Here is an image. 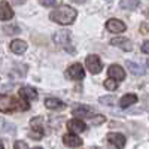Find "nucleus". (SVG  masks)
I'll list each match as a JSON object with an SVG mask.
<instances>
[{
  "instance_id": "1",
  "label": "nucleus",
  "mask_w": 149,
  "mask_h": 149,
  "mask_svg": "<svg viewBox=\"0 0 149 149\" xmlns=\"http://www.w3.org/2000/svg\"><path fill=\"white\" fill-rule=\"evenodd\" d=\"M76 17H78V12L73 8L66 6V5L57 8L55 10L51 12V15H49V18H51L52 21L61 24V26H69V24H72L74 19H76Z\"/></svg>"
},
{
  "instance_id": "2",
  "label": "nucleus",
  "mask_w": 149,
  "mask_h": 149,
  "mask_svg": "<svg viewBox=\"0 0 149 149\" xmlns=\"http://www.w3.org/2000/svg\"><path fill=\"white\" fill-rule=\"evenodd\" d=\"M27 110L29 109V103L27 100L22 102L19 98H15L12 95H5L0 94V112H12V110Z\"/></svg>"
},
{
  "instance_id": "3",
  "label": "nucleus",
  "mask_w": 149,
  "mask_h": 149,
  "mask_svg": "<svg viewBox=\"0 0 149 149\" xmlns=\"http://www.w3.org/2000/svg\"><path fill=\"white\" fill-rule=\"evenodd\" d=\"M85 64H86V69H88L91 73H94V74L100 73V72H102V67H103V64H102V60L98 58V55H94V54L86 57V60H85Z\"/></svg>"
},
{
  "instance_id": "4",
  "label": "nucleus",
  "mask_w": 149,
  "mask_h": 149,
  "mask_svg": "<svg viewBox=\"0 0 149 149\" xmlns=\"http://www.w3.org/2000/svg\"><path fill=\"white\" fill-rule=\"evenodd\" d=\"M67 76H69L70 79H74V81H78V79H84L85 72H84L82 64H79V63L72 64V66L67 69Z\"/></svg>"
},
{
  "instance_id": "5",
  "label": "nucleus",
  "mask_w": 149,
  "mask_h": 149,
  "mask_svg": "<svg viewBox=\"0 0 149 149\" xmlns=\"http://www.w3.org/2000/svg\"><path fill=\"white\" fill-rule=\"evenodd\" d=\"M43 118H34L31 122H30V127H31V130L34 131V133H31V137H34V139H39V137H42L43 136Z\"/></svg>"
},
{
  "instance_id": "6",
  "label": "nucleus",
  "mask_w": 149,
  "mask_h": 149,
  "mask_svg": "<svg viewBox=\"0 0 149 149\" xmlns=\"http://www.w3.org/2000/svg\"><path fill=\"white\" fill-rule=\"evenodd\" d=\"M106 27H107V30L109 31H112V33H122V31H125V24H124L121 19H109L107 22H106Z\"/></svg>"
},
{
  "instance_id": "7",
  "label": "nucleus",
  "mask_w": 149,
  "mask_h": 149,
  "mask_svg": "<svg viewBox=\"0 0 149 149\" xmlns=\"http://www.w3.org/2000/svg\"><path fill=\"white\" fill-rule=\"evenodd\" d=\"M63 142H64V145L69 146V148H79V146H82V143H84L82 139L78 137V134H76V133L66 134L64 137H63Z\"/></svg>"
},
{
  "instance_id": "8",
  "label": "nucleus",
  "mask_w": 149,
  "mask_h": 149,
  "mask_svg": "<svg viewBox=\"0 0 149 149\" xmlns=\"http://www.w3.org/2000/svg\"><path fill=\"white\" fill-rule=\"evenodd\" d=\"M107 140L118 149H122L124 146H125V137H124L122 134H119V133H109L107 134Z\"/></svg>"
},
{
  "instance_id": "9",
  "label": "nucleus",
  "mask_w": 149,
  "mask_h": 149,
  "mask_svg": "<svg viewBox=\"0 0 149 149\" xmlns=\"http://www.w3.org/2000/svg\"><path fill=\"white\" fill-rule=\"evenodd\" d=\"M70 40V33L69 31H66V30H61V31H57L55 33V36H54V42L57 43V45H60L61 48H67L66 46V43Z\"/></svg>"
},
{
  "instance_id": "10",
  "label": "nucleus",
  "mask_w": 149,
  "mask_h": 149,
  "mask_svg": "<svg viewBox=\"0 0 149 149\" xmlns=\"http://www.w3.org/2000/svg\"><path fill=\"white\" fill-rule=\"evenodd\" d=\"M67 128L72 131V133H82V131H85V128H86V125H85V122L84 121H81L79 118L78 119H70L69 122H67Z\"/></svg>"
},
{
  "instance_id": "11",
  "label": "nucleus",
  "mask_w": 149,
  "mask_h": 149,
  "mask_svg": "<svg viewBox=\"0 0 149 149\" xmlns=\"http://www.w3.org/2000/svg\"><path fill=\"white\" fill-rule=\"evenodd\" d=\"M110 43L113 45V46H118V48L124 49V51H131V49H133L131 40L125 39V37H115V39L110 40Z\"/></svg>"
},
{
  "instance_id": "12",
  "label": "nucleus",
  "mask_w": 149,
  "mask_h": 149,
  "mask_svg": "<svg viewBox=\"0 0 149 149\" xmlns=\"http://www.w3.org/2000/svg\"><path fill=\"white\" fill-rule=\"evenodd\" d=\"M109 76L113 78L115 81H124L125 79V72H124V69L118 64H113L109 67Z\"/></svg>"
},
{
  "instance_id": "13",
  "label": "nucleus",
  "mask_w": 149,
  "mask_h": 149,
  "mask_svg": "<svg viewBox=\"0 0 149 149\" xmlns=\"http://www.w3.org/2000/svg\"><path fill=\"white\" fill-rule=\"evenodd\" d=\"M12 18H14V10H12V8L6 2H2L0 3V19L8 21V19H12Z\"/></svg>"
},
{
  "instance_id": "14",
  "label": "nucleus",
  "mask_w": 149,
  "mask_h": 149,
  "mask_svg": "<svg viewBox=\"0 0 149 149\" xmlns=\"http://www.w3.org/2000/svg\"><path fill=\"white\" fill-rule=\"evenodd\" d=\"M19 95H21V98H24V100H27V102L36 100L37 98V93H36L34 88H31V86H22L19 90Z\"/></svg>"
},
{
  "instance_id": "15",
  "label": "nucleus",
  "mask_w": 149,
  "mask_h": 149,
  "mask_svg": "<svg viewBox=\"0 0 149 149\" xmlns=\"http://www.w3.org/2000/svg\"><path fill=\"white\" fill-rule=\"evenodd\" d=\"M10 51L14 52V54H24L27 51V43L24 42V40H19V39H17V40H14L10 43Z\"/></svg>"
},
{
  "instance_id": "16",
  "label": "nucleus",
  "mask_w": 149,
  "mask_h": 149,
  "mask_svg": "<svg viewBox=\"0 0 149 149\" xmlns=\"http://www.w3.org/2000/svg\"><path fill=\"white\" fill-rule=\"evenodd\" d=\"M45 106L48 109H52V110H60V109L64 107L63 102L58 100V98H46V100H45Z\"/></svg>"
},
{
  "instance_id": "17",
  "label": "nucleus",
  "mask_w": 149,
  "mask_h": 149,
  "mask_svg": "<svg viewBox=\"0 0 149 149\" xmlns=\"http://www.w3.org/2000/svg\"><path fill=\"white\" fill-rule=\"evenodd\" d=\"M136 102H137V95L136 94H125L119 100V104H121V107H128V106L134 104Z\"/></svg>"
},
{
  "instance_id": "18",
  "label": "nucleus",
  "mask_w": 149,
  "mask_h": 149,
  "mask_svg": "<svg viewBox=\"0 0 149 149\" xmlns=\"http://www.w3.org/2000/svg\"><path fill=\"white\" fill-rule=\"evenodd\" d=\"M90 113H91V109L88 106H78L76 109H73V115L78 118H86L90 116Z\"/></svg>"
},
{
  "instance_id": "19",
  "label": "nucleus",
  "mask_w": 149,
  "mask_h": 149,
  "mask_svg": "<svg viewBox=\"0 0 149 149\" xmlns=\"http://www.w3.org/2000/svg\"><path fill=\"white\" fill-rule=\"evenodd\" d=\"M127 67L128 70L133 73V74H139V76H142V74H145V70L140 64L134 63V61H127Z\"/></svg>"
},
{
  "instance_id": "20",
  "label": "nucleus",
  "mask_w": 149,
  "mask_h": 149,
  "mask_svg": "<svg viewBox=\"0 0 149 149\" xmlns=\"http://www.w3.org/2000/svg\"><path fill=\"white\" fill-rule=\"evenodd\" d=\"M119 6L122 9H127V10H133L139 6V0H121Z\"/></svg>"
},
{
  "instance_id": "21",
  "label": "nucleus",
  "mask_w": 149,
  "mask_h": 149,
  "mask_svg": "<svg viewBox=\"0 0 149 149\" xmlns=\"http://www.w3.org/2000/svg\"><path fill=\"white\" fill-rule=\"evenodd\" d=\"M116 82H118V81H115L113 78L106 79V81H104V88L109 90V91H115V90L118 88V84H116Z\"/></svg>"
},
{
  "instance_id": "22",
  "label": "nucleus",
  "mask_w": 149,
  "mask_h": 149,
  "mask_svg": "<svg viewBox=\"0 0 149 149\" xmlns=\"http://www.w3.org/2000/svg\"><path fill=\"white\" fill-rule=\"evenodd\" d=\"M104 119H106V118H104L103 115H95L90 122L93 124V125H98V124H103V122H104Z\"/></svg>"
},
{
  "instance_id": "23",
  "label": "nucleus",
  "mask_w": 149,
  "mask_h": 149,
  "mask_svg": "<svg viewBox=\"0 0 149 149\" xmlns=\"http://www.w3.org/2000/svg\"><path fill=\"white\" fill-rule=\"evenodd\" d=\"M100 103H104V104H115V97L113 95H109V97H102L100 98Z\"/></svg>"
},
{
  "instance_id": "24",
  "label": "nucleus",
  "mask_w": 149,
  "mask_h": 149,
  "mask_svg": "<svg viewBox=\"0 0 149 149\" xmlns=\"http://www.w3.org/2000/svg\"><path fill=\"white\" fill-rule=\"evenodd\" d=\"M14 148H15V149H29L27 143L22 142V140H17V142L14 143Z\"/></svg>"
},
{
  "instance_id": "25",
  "label": "nucleus",
  "mask_w": 149,
  "mask_h": 149,
  "mask_svg": "<svg viewBox=\"0 0 149 149\" xmlns=\"http://www.w3.org/2000/svg\"><path fill=\"white\" fill-rule=\"evenodd\" d=\"M39 2H40V5H43V6H54L57 0H39Z\"/></svg>"
},
{
  "instance_id": "26",
  "label": "nucleus",
  "mask_w": 149,
  "mask_h": 149,
  "mask_svg": "<svg viewBox=\"0 0 149 149\" xmlns=\"http://www.w3.org/2000/svg\"><path fill=\"white\" fill-rule=\"evenodd\" d=\"M142 51H143L145 54H149V40L145 42V43L142 45Z\"/></svg>"
},
{
  "instance_id": "27",
  "label": "nucleus",
  "mask_w": 149,
  "mask_h": 149,
  "mask_svg": "<svg viewBox=\"0 0 149 149\" xmlns=\"http://www.w3.org/2000/svg\"><path fill=\"white\" fill-rule=\"evenodd\" d=\"M15 5H22V3H26V0H12Z\"/></svg>"
},
{
  "instance_id": "28",
  "label": "nucleus",
  "mask_w": 149,
  "mask_h": 149,
  "mask_svg": "<svg viewBox=\"0 0 149 149\" xmlns=\"http://www.w3.org/2000/svg\"><path fill=\"white\" fill-rule=\"evenodd\" d=\"M0 149H5V146H3V143L0 142Z\"/></svg>"
},
{
  "instance_id": "29",
  "label": "nucleus",
  "mask_w": 149,
  "mask_h": 149,
  "mask_svg": "<svg viewBox=\"0 0 149 149\" xmlns=\"http://www.w3.org/2000/svg\"><path fill=\"white\" fill-rule=\"evenodd\" d=\"M148 67H149V60H148Z\"/></svg>"
},
{
  "instance_id": "30",
  "label": "nucleus",
  "mask_w": 149,
  "mask_h": 149,
  "mask_svg": "<svg viewBox=\"0 0 149 149\" xmlns=\"http://www.w3.org/2000/svg\"><path fill=\"white\" fill-rule=\"evenodd\" d=\"M34 149H42V148H34Z\"/></svg>"
}]
</instances>
